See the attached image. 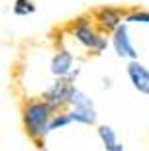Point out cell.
<instances>
[{"mask_svg": "<svg viewBox=\"0 0 149 151\" xmlns=\"http://www.w3.org/2000/svg\"><path fill=\"white\" fill-rule=\"evenodd\" d=\"M126 20L127 22H135V24H149V12L135 10V12H132V14H127Z\"/></svg>", "mask_w": 149, "mask_h": 151, "instance_id": "obj_13", "label": "cell"}, {"mask_svg": "<svg viewBox=\"0 0 149 151\" xmlns=\"http://www.w3.org/2000/svg\"><path fill=\"white\" fill-rule=\"evenodd\" d=\"M126 73L133 88L137 90L139 94L149 96V69L145 65H141L137 59H132L126 67Z\"/></svg>", "mask_w": 149, "mask_h": 151, "instance_id": "obj_5", "label": "cell"}, {"mask_svg": "<svg viewBox=\"0 0 149 151\" xmlns=\"http://www.w3.org/2000/svg\"><path fill=\"white\" fill-rule=\"evenodd\" d=\"M98 137H100V141H102V145H104V149L106 151H110L112 147L118 143V135H116V129L112 128V126H98Z\"/></svg>", "mask_w": 149, "mask_h": 151, "instance_id": "obj_9", "label": "cell"}, {"mask_svg": "<svg viewBox=\"0 0 149 151\" xmlns=\"http://www.w3.org/2000/svg\"><path fill=\"white\" fill-rule=\"evenodd\" d=\"M73 35L84 49L92 51V53H102L108 47V39L104 35H100L94 32V28L90 26V22L86 18H77L73 24Z\"/></svg>", "mask_w": 149, "mask_h": 151, "instance_id": "obj_2", "label": "cell"}, {"mask_svg": "<svg viewBox=\"0 0 149 151\" xmlns=\"http://www.w3.org/2000/svg\"><path fill=\"white\" fill-rule=\"evenodd\" d=\"M69 114L71 122L77 124H84V126H94L96 124V110L94 108H89V110H81V108H73Z\"/></svg>", "mask_w": 149, "mask_h": 151, "instance_id": "obj_8", "label": "cell"}, {"mask_svg": "<svg viewBox=\"0 0 149 151\" xmlns=\"http://www.w3.org/2000/svg\"><path fill=\"white\" fill-rule=\"evenodd\" d=\"M71 124V118H69V114L63 112V114H53L49 120V126H47V129L49 132H55V129H61L65 128V126H69Z\"/></svg>", "mask_w": 149, "mask_h": 151, "instance_id": "obj_12", "label": "cell"}, {"mask_svg": "<svg viewBox=\"0 0 149 151\" xmlns=\"http://www.w3.org/2000/svg\"><path fill=\"white\" fill-rule=\"evenodd\" d=\"M94 16H96V22L100 24V28L108 29V32H114L122 24L124 12L118 10V8H112V6H100V8H96Z\"/></svg>", "mask_w": 149, "mask_h": 151, "instance_id": "obj_6", "label": "cell"}, {"mask_svg": "<svg viewBox=\"0 0 149 151\" xmlns=\"http://www.w3.org/2000/svg\"><path fill=\"white\" fill-rule=\"evenodd\" d=\"M55 114V110L41 98V100H28L22 108V124L30 139L41 141L49 134V120Z\"/></svg>", "mask_w": 149, "mask_h": 151, "instance_id": "obj_1", "label": "cell"}, {"mask_svg": "<svg viewBox=\"0 0 149 151\" xmlns=\"http://www.w3.org/2000/svg\"><path fill=\"white\" fill-rule=\"evenodd\" d=\"M73 88H75V84H73L71 78H69V77H59L55 83L43 92L41 98H43L53 110H59L61 106L69 104V98H71Z\"/></svg>", "mask_w": 149, "mask_h": 151, "instance_id": "obj_3", "label": "cell"}, {"mask_svg": "<svg viewBox=\"0 0 149 151\" xmlns=\"http://www.w3.org/2000/svg\"><path fill=\"white\" fill-rule=\"evenodd\" d=\"M69 104H71L73 108H81V110H89V108H94L92 100H90L89 96L84 94L83 90H78L77 86H75V88H73V92H71Z\"/></svg>", "mask_w": 149, "mask_h": 151, "instance_id": "obj_10", "label": "cell"}, {"mask_svg": "<svg viewBox=\"0 0 149 151\" xmlns=\"http://www.w3.org/2000/svg\"><path fill=\"white\" fill-rule=\"evenodd\" d=\"M102 86H104L106 90L112 88V77H102Z\"/></svg>", "mask_w": 149, "mask_h": 151, "instance_id": "obj_14", "label": "cell"}, {"mask_svg": "<svg viewBox=\"0 0 149 151\" xmlns=\"http://www.w3.org/2000/svg\"><path fill=\"white\" fill-rule=\"evenodd\" d=\"M110 151H126V149H124V143H120V141H118V143H116L114 147H112Z\"/></svg>", "mask_w": 149, "mask_h": 151, "instance_id": "obj_15", "label": "cell"}, {"mask_svg": "<svg viewBox=\"0 0 149 151\" xmlns=\"http://www.w3.org/2000/svg\"><path fill=\"white\" fill-rule=\"evenodd\" d=\"M71 71H73V53L67 49H59L51 57V73L59 78V77H69Z\"/></svg>", "mask_w": 149, "mask_h": 151, "instance_id": "obj_7", "label": "cell"}, {"mask_svg": "<svg viewBox=\"0 0 149 151\" xmlns=\"http://www.w3.org/2000/svg\"><path fill=\"white\" fill-rule=\"evenodd\" d=\"M12 12L16 16H30L35 12V4L32 0H16V4L12 6Z\"/></svg>", "mask_w": 149, "mask_h": 151, "instance_id": "obj_11", "label": "cell"}, {"mask_svg": "<svg viewBox=\"0 0 149 151\" xmlns=\"http://www.w3.org/2000/svg\"><path fill=\"white\" fill-rule=\"evenodd\" d=\"M112 45H114V51H116L118 57H124V59H137V51L133 47L130 34H127V26L126 24H120L114 32H112Z\"/></svg>", "mask_w": 149, "mask_h": 151, "instance_id": "obj_4", "label": "cell"}]
</instances>
